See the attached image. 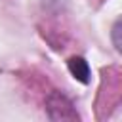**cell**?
<instances>
[{"label":"cell","mask_w":122,"mask_h":122,"mask_svg":"<svg viewBox=\"0 0 122 122\" xmlns=\"http://www.w3.org/2000/svg\"><path fill=\"white\" fill-rule=\"evenodd\" d=\"M46 109L51 120H76L78 118V112L74 111L71 99L65 97L61 92H51L46 97Z\"/></svg>","instance_id":"obj_1"},{"label":"cell","mask_w":122,"mask_h":122,"mask_svg":"<svg viewBox=\"0 0 122 122\" xmlns=\"http://www.w3.org/2000/svg\"><path fill=\"white\" fill-rule=\"evenodd\" d=\"M67 67H69L71 74H72L78 82H82V84H90L92 71H90V65H88V61H86L84 57H80V55H72V57L67 61Z\"/></svg>","instance_id":"obj_2"},{"label":"cell","mask_w":122,"mask_h":122,"mask_svg":"<svg viewBox=\"0 0 122 122\" xmlns=\"http://www.w3.org/2000/svg\"><path fill=\"white\" fill-rule=\"evenodd\" d=\"M111 40L118 53H122V19H118L111 29Z\"/></svg>","instance_id":"obj_3"}]
</instances>
